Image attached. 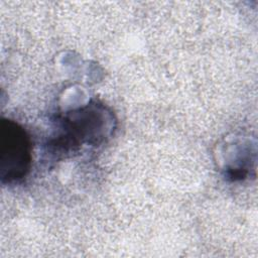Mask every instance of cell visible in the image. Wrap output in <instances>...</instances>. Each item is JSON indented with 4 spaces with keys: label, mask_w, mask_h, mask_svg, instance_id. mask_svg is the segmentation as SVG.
Here are the masks:
<instances>
[{
    "label": "cell",
    "mask_w": 258,
    "mask_h": 258,
    "mask_svg": "<svg viewBox=\"0 0 258 258\" xmlns=\"http://www.w3.org/2000/svg\"><path fill=\"white\" fill-rule=\"evenodd\" d=\"M32 159L31 141L26 131L11 120H2L0 135V169L3 182L26 176Z\"/></svg>",
    "instance_id": "1"
},
{
    "label": "cell",
    "mask_w": 258,
    "mask_h": 258,
    "mask_svg": "<svg viewBox=\"0 0 258 258\" xmlns=\"http://www.w3.org/2000/svg\"><path fill=\"white\" fill-rule=\"evenodd\" d=\"M110 121L111 117L103 106H85L64 117L61 126L63 133L57 136L56 145L60 143L64 148H71L83 143L98 144L108 134L106 128Z\"/></svg>",
    "instance_id": "2"
}]
</instances>
